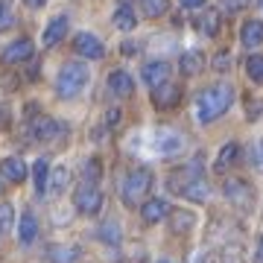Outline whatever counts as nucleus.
<instances>
[{"label": "nucleus", "mask_w": 263, "mask_h": 263, "mask_svg": "<svg viewBox=\"0 0 263 263\" xmlns=\"http://www.w3.org/2000/svg\"><path fill=\"white\" fill-rule=\"evenodd\" d=\"M234 103V88L231 85H211L196 97V117L199 123H214L231 108Z\"/></svg>", "instance_id": "nucleus-1"}, {"label": "nucleus", "mask_w": 263, "mask_h": 263, "mask_svg": "<svg viewBox=\"0 0 263 263\" xmlns=\"http://www.w3.org/2000/svg\"><path fill=\"white\" fill-rule=\"evenodd\" d=\"M88 82H91V70L85 62H65L56 76V94L62 100H73L88 88Z\"/></svg>", "instance_id": "nucleus-2"}, {"label": "nucleus", "mask_w": 263, "mask_h": 263, "mask_svg": "<svg viewBox=\"0 0 263 263\" xmlns=\"http://www.w3.org/2000/svg\"><path fill=\"white\" fill-rule=\"evenodd\" d=\"M152 187V170L146 167H135L129 170V176L123 179V187H120V196L129 208H141L143 205V196L149 193Z\"/></svg>", "instance_id": "nucleus-3"}, {"label": "nucleus", "mask_w": 263, "mask_h": 263, "mask_svg": "<svg viewBox=\"0 0 263 263\" xmlns=\"http://www.w3.org/2000/svg\"><path fill=\"white\" fill-rule=\"evenodd\" d=\"M67 132H70V126L65 120H56V117H47V114L29 120V135L35 141H62V138H67Z\"/></svg>", "instance_id": "nucleus-4"}, {"label": "nucleus", "mask_w": 263, "mask_h": 263, "mask_svg": "<svg viewBox=\"0 0 263 263\" xmlns=\"http://www.w3.org/2000/svg\"><path fill=\"white\" fill-rule=\"evenodd\" d=\"M105 205V196H103V190L94 187V184H82V187H76V196H73V208L79 211V214L85 216H94L100 214Z\"/></svg>", "instance_id": "nucleus-5"}, {"label": "nucleus", "mask_w": 263, "mask_h": 263, "mask_svg": "<svg viewBox=\"0 0 263 263\" xmlns=\"http://www.w3.org/2000/svg\"><path fill=\"white\" fill-rule=\"evenodd\" d=\"M222 193H226V199L234 208H240V211H249V208H252V202H254L252 184H246L243 179H228L226 184H222Z\"/></svg>", "instance_id": "nucleus-6"}, {"label": "nucleus", "mask_w": 263, "mask_h": 263, "mask_svg": "<svg viewBox=\"0 0 263 263\" xmlns=\"http://www.w3.org/2000/svg\"><path fill=\"white\" fill-rule=\"evenodd\" d=\"M181 149H184L181 132L170 129V126L155 132V152H158V155H176V152H181Z\"/></svg>", "instance_id": "nucleus-7"}, {"label": "nucleus", "mask_w": 263, "mask_h": 263, "mask_svg": "<svg viewBox=\"0 0 263 263\" xmlns=\"http://www.w3.org/2000/svg\"><path fill=\"white\" fill-rule=\"evenodd\" d=\"M73 50H76V53H79L82 59H103V56H105L103 41H100L94 32H76Z\"/></svg>", "instance_id": "nucleus-8"}, {"label": "nucleus", "mask_w": 263, "mask_h": 263, "mask_svg": "<svg viewBox=\"0 0 263 263\" xmlns=\"http://www.w3.org/2000/svg\"><path fill=\"white\" fill-rule=\"evenodd\" d=\"M27 59H32V41H29V38L12 41V44H6L3 53H0V62H3V65H24Z\"/></svg>", "instance_id": "nucleus-9"}, {"label": "nucleus", "mask_w": 263, "mask_h": 263, "mask_svg": "<svg viewBox=\"0 0 263 263\" xmlns=\"http://www.w3.org/2000/svg\"><path fill=\"white\" fill-rule=\"evenodd\" d=\"M67 29H70V24H67V15H56L53 21H47V27H44V32H41L44 47H56L59 41L67 35Z\"/></svg>", "instance_id": "nucleus-10"}, {"label": "nucleus", "mask_w": 263, "mask_h": 263, "mask_svg": "<svg viewBox=\"0 0 263 263\" xmlns=\"http://www.w3.org/2000/svg\"><path fill=\"white\" fill-rule=\"evenodd\" d=\"M141 216L146 226H155V222H161V219H167L170 216V205L167 199H146L141 205Z\"/></svg>", "instance_id": "nucleus-11"}, {"label": "nucleus", "mask_w": 263, "mask_h": 263, "mask_svg": "<svg viewBox=\"0 0 263 263\" xmlns=\"http://www.w3.org/2000/svg\"><path fill=\"white\" fill-rule=\"evenodd\" d=\"M143 82L149 85L152 91L161 88V85L170 82V65L167 62H149V65H143Z\"/></svg>", "instance_id": "nucleus-12"}, {"label": "nucleus", "mask_w": 263, "mask_h": 263, "mask_svg": "<svg viewBox=\"0 0 263 263\" xmlns=\"http://www.w3.org/2000/svg\"><path fill=\"white\" fill-rule=\"evenodd\" d=\"M38 240V219L32 211H24L18 219V243L21 246H32Z\"/></svg>", "instance_id": "nucleus-13"}, {"label": "nucleus", "mask_w": 263, "mask_h": 263, "mask_svg": "<svg viewBox=\"0 0 263 263\" xmlns=\"http://www.w3.org/2000/svg\"><path fill=\"white\" fill-rule=\"evenodd\" d=\"M105 82H108V91H111L114 97H129L132 91H135V79H132L126 70H111Z\"/></svg>", "instance_id": "nucleus-14"}, {"label": "nucleus", "mask_w": 263, "mask_h": 263, "mask_svg": "<svg viewBox=\"0 0 263 263\" xmlns=\"http://www.w3.org/2000/svg\"><path fill=\"white\" fill-rule=\"evenodd\" d=\"M67 184H70V170H67V167H56V170H50L47 193H44V196H50V199L62 196V193L67 190Z\"/></svg>", "instance_id": "nucleus-15"}, {"label": "nucleus", "mask_w": 263, "mask_h": 263, "mask_svg": "<svg viewBox=\"0 0 263 263\" xmlns=\"http://www.w3.org/2000/svg\"><path fill=\"white\" fill-rule=\"evenodd\" d=\"M179 100H181V88H179V85H173V82L161 85V88L152 91V103L158 105V108H173Z\"/></svg>", "instance_id": "nucleus-16"}, {"label": "nucleus", "mask_w": 263, "mask_h": 263, "mask_svg": "<svg viewBox=\"0 0 263 263\" xmlns=\"http://www.w3.org/2000/svg\"><path fill=\"white\" fill-rule=\"evenodd\" d=\"M240 41H243V47H249V50L260 47L263 44V21H257V18L246 21L243 29H240Z\"/></svg>", "instance_id": "nucleus-17"}, {"label": "nucleus", "mask_w": 263, "mask_h": 263, "mask_svg": "<svg viewBox=\"0 0 263 263\" xmlns=\"http://www.w3.org/2000/svg\"><path fill=\"white\" fill-rule=\"evenodd\" d=\"M179 193L187 199V202H208V196H211V184L199 176V179H190Z\"/></svg>", "instance_id": "nucleus-18"}, {"label": "nucleus", "mask_w": 263, "mask_h": 263, "mask_svg": "<svg viewBox=\"0 0 263 263\" xmlns=\"http://www.w3.org/2000/svg\"><path fill=\"white\" fill-rule=\"evenodd\" d=\"M179 70L184 76H196L205 70V53H199V50H187V53H181L179 59Z\"/></svg>", "instance_id": "nucleus-19"}, {"label": "nucleus", "mask_w": 263, "mask_h": 263, "mask_svg": "<svg viewBox=\"0 0 263 263\" xmlns=\"http://www.w3.org/2000/svg\"><path fill=\"white\" fill-rule=\"evenodd\" d=\"M111 24L117 29H123V32H129V29L138 27V15H135V9H132L129 3H120V6L114 9V15H111Z\"/></svg>", "instance_id": "nucleus-20"}, {"label": "nucleus", "mask_w": 263, "mask_h": 263, "mask_svg": "<svg viewBox=\"0 0 263 263\" xmlns=\"http://www.w3.org/2000/svg\"><path fill=\"white\" fill-rule=\"evenodd\" d=\"M0 176L6 181H24L27 179V167L21 158H3L0 161Z\"/></svg>", "instance_id": "nucleus-21"}, {"label": "nucleus", "mask_w": 263, "mask_h": 263, "mask_svg": "<svg viewBox=\"0 0 263 263\" xmlns=\"http://www.w3.org/2000/svg\"><path fill=\"white\" fill-rule=\"evenodd\" d=\"M47 260L50 263H76L79 260V249L76 246H47Z\"/></svg>", "instance_id": "nucleus-22"}, {"label": "nucleus", "mask_w": 263, "mask_h": 263, "mask_svg": "<svg viewBox=\"0 0 263 263\" xmlns=\"http://www.w3.org/2000/svg\"><path fill=\"white\" fill-rule=\"evenodd\" d=\"M196 226V214L193 211H170V228L176 231V234H184V231H190V228Z\"/></svg>", "instance_id": "nucleus-23"}, {"label": "nucleus", "mask_w": 263, "mask_h": 263, "mask_svg": "<svg viewBox=\"0 0 263 263\" xmlns=\"http://www.w3.org/2000/svg\"><path fill=\"white\" fill-rule=\"evenodd\" d=\"M97 237H100L105 246H120V240H123L120 222H117V219H105L103 226L97 228Z\"/></svg>", "instance_id": "nucleus-24"}, {"label": "nucleus", "mask_w": 263, "mask_h": 263, "mask_svg": "<svg viewBox=\"0 0 263 263\" xmlns=\"http://www.w3.org/2000/svg\"><path fill=\"white\" fill-rule=\"evenodd\" d=\"M237 158H240V143H234V141H231V143H226V146L219 149L214 170H216V173H226V170L231 167V164H234Z\"/></svg>", "instance_id": "nucleus-25"}, {"label": "nucleus", "mask_w": 263, "mask_h": 263, "mask_svg": "<svg viewBox=\"0 0 263 263\" xmlns=\"http://www.w3.org/2000/svg\"><path fill=\"white\" fill-rule=\"evenodd\" d=\"M47 179H50V164H47V158H38L35 164H32V181H35L38 196L47 193Z\"/></svg>", "instance_id": "nucleus-26"}, {"label": "nucleus", "mask_w": 263, "mask_h": 263, "mask_svg": "<svg viewBox=\"0 0 263 263\" xmlns=\"http://www.w3.org/2000/svg\"><path fill=\"white\" fill-rule=\"evenodd\" d=\"M82 176H85V184H100V179H103V161L100 158H88L82 167Z\"/></svg>", "instance_id": "nucleus-27"}, {"label": "nucleus", "mask_w": 263, "mask_h": 263, "mask_svg": "<svg viewBox=\"0 0 263 263\" xmlns=\"http://www.w3.org/2000/svg\"><path fill=\"white\" fill-rule=\"evenodd\" d=\"M199 29H202L205 35H216V32H219V12L208 9L205 15H199Z\"/></svg>", "instance_id": "nucleus-28"}, {"label": "nucleus", "mask_w": 263, "mask_h": 263, "mask_svg": "<svg viewBox=\"0 0 263 263\" xmlns=\"http://www.w3.org/2000/svg\"><path fill=\"white\" fill-rule=\"evenodd\" d=\"M138 3H141V9L146 18H161L170 9V0H138Z\"/></svg>", "instance_id": "nucleus-29"}, {"label": "nucleus", "mask_w": 263, "mask_h": 263, "mask_svg": "<svg viewBox=\"0 0 263 263\" xmlns=\"http://www.w3.org/2000/svg\"><path fill=\"white\" fill-rule=\"evenodd\" d=\"M246 73L257 85H263V56H249L246 59Z\"/></svg>", "instance_id": "nucleus-30"}, {"label": "nucleus", "mask_w": 263, "mask_h": 263, "mask_svg": "<svg viewBox=\"0 0 263 263\" xmlns=\"http://www.w3.org/2000/svg\"><path fill=\"white\" fill-rule=\"evenodd\" d=\"M12 228H15V211H12V205L0 202V237L9 234Z\"/></svg>", "instance_id": "nucleus-31"}, {"label": "nucleus", "mask_w": 263, "mask_h": 263, "mask_svg": "<svg viewBox=\"0 0 263 263\" xmlns=\"http://www.w3.org/2000/svg\"><path fill=\"white\" fill-rule=\"evenodd\" d=\"M211 67H214V70H219V73L231 70V53H226V50H222V53H216V56L211 59Z\"/></svg>", "instance_id": "nucleus-32"}, {"label": "nucleus", "mask_w": 263, "mask_h": 263, "mask_svg": "<svg viewBox=\"0 0 263 263\" xmlns=\"http://www.w3.org/2000/svg\"><path fill=\"white\" fill-rule=\"evenodd\" d=\"M12 21H15V15H12V0H0V29L12 27Z\"/></svg>", "instance_id": "nucleus-33"}, {"label": "nucleus", "mask_w": 263, "mask_h": 263, "mask_svg": "<svg viewBox=\"0 0 263 263\" xmlns=\"http://www.w3.org/2000/svg\"><path fill=\"white\" fill-rule=\"evenodd\" d=\"M246 117H249V120H260L263 117V100H249V105H246Z\"/></svg>", "instance_id": "nucleus-34"}, {"label": "nucleus", "mask_w": 263, "mask_h": 263, "mask_svg": "<svg viewBox=\"0 0 263 263\" xmlns=\"http://www.w3.org/2000/svg\"><path fill=\"white\" fill-rule=\"evenodd\" d=\"M249 3H252V0H222V9H226L228 15H234V12H243Z\"/></svg>", "instance_id": "nucleus-35"}, {"label": "nucleus", "mask_w": 263, "mask_h": 263, "mask_svg": "<svg viewBox=\"0 0 263 263\" xmlns=\"http://www.w3.org/2000/svg\"><path fill=\"white\" fill-rule=\"evenodd\" d=\"M120 120H123V111H120V108H108V111H105V126H108V129L120 126Z\"/></svg>", "instance_id": "nucleus-36"}, {"label": "nucleus", "mask_w": 263, "mask_h": 263, "mask_svg": "<svg viewBox=\"0 0 263 263\" xmlns=\"http://www.w3.org/2000/svg\"><path fill=\"white\" fill-rule=\"evenodd\" d=\"M184 9H199V6H205V0H179Z\"/></svg>", "instance_id": "nucleus-37"}, {"label": "nucleus", "mask_w": 263, "mask_h": 263, "mask_svg": "<svg viewBox=\"0 0 263 263\" xmlns=\"http://www.w3.org/2000/svg\"><path fill=\"white\" fill-rule=\"evenodd\" d=\"M123 53H126V56L138 53V41H123Z\"/></svg>", "instance_id": "nucleus-38"}, {"label": "nucleus", "mask_w": 263, "mask_h": 263, "mask_svg": "<svg viewBox=\"0 0 263 263\" xmlns=\"http://www.w3.org/2000/svg\"><path fill=\"white\" fill-rule=\"evenodd\" d=\"M254 164H260L263 167V141L257 143V149H254Z\"/></svg>", "instance_id": "nucleus-39"}, {"label": "nucleus", "mask_w": 263, "mask_h": 263, "mask_svg": "<svg viewBox=\"0 0 263 263\" xmlns=\"http://www.w3.org/2000/svg\"><path fill=\"white\" fill-rule=\"evenodd\" d=\"M254 263H263V237H260V243H257V252H254Z\"/></svg>", "instance_id": "nucleus-40"}, {"label": "nucleus", "mask_w": 263, "mask_h": 263, "mask_svg": "<svg viewBox=\"0 0 263 263\" xmlns=\"http://www.w3.org/2000/svg\"><path fill=\"white\" fill-rule=\"evenodd\" d=\"M44 3H47V0H27V6H29V9H41Z\"/></svg>", "instance_id": "nucleus-41"}, {"label": "nucleus", "mask_w": 263, "mask_h": 263, "mask_svg": "<svg viewBox=\"0 0 263 263\" xmlns=\"http://www.w3.org/2000/svg\"><path fill=\"white\" fill-rule=\"evenodd\" d=\"M3 187H6V179H3V176H0V193H3Z\"/></svg>", "instance_id": "nucleus-42"}, {"label": "nucleus", "mask_w": 263, "mask_h": 263, "mask_svg": "<svg viewBox=\"0 0 263 263\" xmlns=\"http://www.w3.org/2000/svg\"><path fill=\"white\" fill-rule=\"evenodd\" d=\"M257 3H260V9H263V0H257Z\"/></svg>", "instance_id": "nucleus-43"}, {"label": "nucleus", "mask_w": 263, "mask_h": 263, "mask_svg": "<svg viewBox=\"0 0 263 263\" xmlns=\"http://www.w3.org/2000/svg\"><path fill=\"white\" fill-rule=\"evenodd\" d=\"M158 263H170V260H158Z\"/></svg>", "instance_id": "nucleus-44"}]
</instances>
